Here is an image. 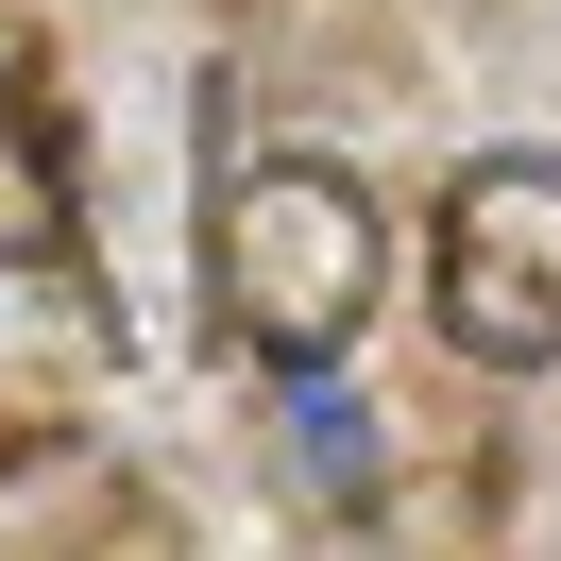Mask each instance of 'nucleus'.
Returning <instances> with one entry per match:
<instances>
[{
    "label": "nucleus",
    "mask_w": 561,
    "mask_h": 561,
    "mask_svg": "<svg viewBox=\"0 0 561 561\" xmlns=\"http://www.w3.org/2000/svg\"><path fill=\"white\" fill-rule=\"evenodd\" d=\"M221 273H239L255 357L323 375V357L357 341V307L391 289V239H375V205H357L341 171H307V153H255V171H239V205H221Z\"/></svg>",
    "instance_id": "nucleus-1"
}]
</instances>
